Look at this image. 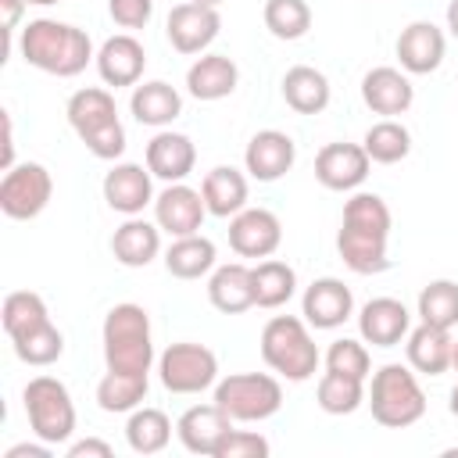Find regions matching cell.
Wrapping results in <instances>:
<instances>
[{"mask_svg":"<svg viewBox=\"0 0 458 458\" xmlns=\"http://www.w3.org/2000/svg\"><path fill=\"white\" fill-rule=\"evenodd\" d=\"M111 444L107 440H97V437H86V440H75L68 444V458H111Z\"/></svg>","mask_w":458,"mask_h":458,"instance_id":"cell-44","label":"cell"},{"mask_svg":"<svg viewBox=\"0 0 458 458\" xmlns=\"http://www.w3.org/2000/svg\"><path fill=\"white\" fill-rule=\"evenodd\" d=\"M297 161V143L279 132V129H261L250 136L247 150H243V168L250 172V179L258 182H276L283 179Z\"/></svg>","mask_w":458,"mask_h":458,"instance_id":"cell-16","label":"cell"},{"mask_svg":"<svg viewBox=\"0 0 458 458\" xmlns=\"http://www.w3.org/2000/svg\"><path fill=\"white\" fill-rule=\"evenodd\" d=\"M301 315L311 329H336L354 315V293L351 286H344V279L322 276L304 290Z\"/></svg>","mask_w":458,"mask_h":458,"instance_id":"cell-15","label":"cell"},{"mask_svg":"<svg viewBox=\"0 0 458 458\" xmlns=\"http://www.w3.org/2000/svg\"><path fill=\"white\" fill-rule=\"evenodd\" d=\"M54 197V179L39 161H21L0 179V211L14 222L36 218Z\"/></svg>","mask_w":458,"mask_h":458,"instance_id":"cell-10","label":"cell"},{"mask_svg":"<svg viewBox=\"0 0 458 458\" xmlns=\"http://www.w3.org/2000/svg\"><path fill=\"white\" fill-rule=\"evenodd\" d=\"M447 408H451V415L458 419V383L451 386V394H447Z\"/></svg>","mask_w":458,"mask_h":458,"instance_id":"cell-49","label":"cell"},{"mask_svg":"<svg viewBox=\"0 0 458 458\" xmlns=\"http://www.w3.org/2000/svg\"><path fill=\"white\" fill-rule=\"evenodd\" d=\"M315 401L326 415H351L365 404V379H354V376H340V372H329L318 379V390H315Z\"/></svg>","mask_w":458,"mask_h":458,"instance_id":"cell-37","label":"cell"},{"mask_svg":"<svg viewBox=\"0 0 458 458\" xmlns=\"http://www.w3.org/2000/svg\"><path fill=\"white\" fill-rule=\"evenodd\" d=\"M254 276V308H283L293 293H297V272L286 261L265 258L250 268Z\"/></svg>","mask_w":458,"mask_h":458,"instance_id":"cell-32","label":"cell"},{"mask_svg":"<svg viewBox=\"0 0 458 458\" xmlns=\"http://www.w3.org/2000/svg\"><path fill=\"white\" fill-rule=\"evenodd\" d=\"M143 68H147V50H143V43H140L136 36H129V32L104 39L100 50H97V72H100V79H104L107 86H114V89H118V86H136L140 75H143Z\"/></svg>","mask_w":458,"mask_h":458,"instance_id":"cell-22","label":"cell"},{"mask_svg":"<svg viewBox=\"0 0 458 458\" xmlns=\"http://www.w3.org/2000/svg\"><path fill=\"white\" fill-rule=\"evenodd\" d=\"M329 79L311 68V64H293L286 75H283V100L286 107H293L297 114H318L329 107Z\"/></svg>","mask_w":458,"mask_h":458,"instance_id":"cell-30","label":"cell"},{"mask_svg":"<svg viewBox=\"0 0 458 458\" xmlns=\"http://www.w3.org/2000/svg\"><path fill=\"white\" fill-rule=\"evenodd\" d=\"M25 7H29L25 0H0V11H4V36H7V39L14 36V29H18Z\"/></svg>","mask_w":458,"mask_h":458,"instance_id":"cell-45","label":"cell"},{"mask_svg":"<svg viewBox=\"0 0 458 458\" xmlns=\"http://www.w3.org/2000/svg\"><path fill=\"white\" fill-rule=\"evenodd\" d=\"M358 333L372 347H397L411 333V311L397 297H372L358 311Z\"/></svg>","mask_w":458,"mask_h":458,"instance_id":"cell-17","label":"cell"},{"mask_svg":"<svg viewBox=\"0 0 458 458\" xmlns=\"http://www.w3.org/2000/svg\"><path fill=\"white\" fill-rule=\"evenodd\" d=\"M197 165V147L190 136L182 132H172V129H161L150 143H147V168L154 179H165V182H182Z\"/></svg>","mask_w":458,"mask_h":458,"instance_id":"cell-23","label":"cell"},{"mask_svg":"<svg viewBox=\"0 0 458 458\" xmlns=\"http://www.w3.org/2000/svg\"><path fill=\"white\" fill-rule=\"evenodd\" d=\"M125 440L136 454H157L172 440V419L161 408H132L125 422Z\"/></svg>","mask_w":458,"mask_h":458,"instance_id":"cell-33","label":"cell"},{"mask_svg":"<svg viewBox=\"0 0 458 458\" xmlns=\"http://www.w3.org/2000/svg\"><path fill=\"white\" fill-rule=\"evenodd\" d=\"M25 401V415H29V429L36 440L57 447L64 440H72L75 433V404L72 394L61 379L54 376H32L21 390Z\"/></svg>","mask_w":458,"mask_h":458,"instance_id":"cell-7","label":"cell"},{"mask_svg":"<svg viewBox=\"0 0 458 458\" xmlns=\"http://www.w3.org/2000/svg\"><path fill=\"white\" fill-rule=\"evenodd\" d=\"M369 165L372 161H369L361 143H326L315 154V179L326 190L347 193V190H358L369 179Z\"/></svg>","mask_w":458,"mask_h":458,"instance_id":"cell-14","label":"cell"},{"mask_svg":"<svg viewBox=\"0 0 458 458\" xmlns=\"http://www.w3.org/2000/svg\"><path fill=\"white\" fill-rule=\"evenodd\" d=\"M283 243V225L268 208H243L229 218V247L240 258H272Z\"/></svg>","mask_w":458,"mask_h":458,"instance_id":"cell-13","label":"cell"},{"mask_svg":"<svg viewBox=\"0 0 458 458\" xmlns=\"http://www.w3.org/2000/svg\"><path fill=\"white\" fill-rule=\"evenodd\" d=\"M200 197L208 204V215L215 218H233L236 211L247 208V175L233 165H218L204 175Z\"/></svg>","mask_w":458,"mask_h":458,"instance_id":"cell-29","label":"cell"},{"mask_svg":"<svg viewBox=\"0 0 458 458\" xmlns=\"http://www.w3.org/2000/svg\"><path fill=\"white\" fill-rule=\"evenodd\" d=\"M233 429V419L211 401V404H193V408H186L182 415H179V422H175V433H179V440H182V447L190 451V454H208V458H215V447L222 444V437Z\"/></svg>","mask_w":458,"mask_h":458,"instance_id":"cell-21","label":"cell"},{"mask_svg":"<svg viewBox=\"0 0 458 458\" xmlns=\"http://www.w3.org/2000/svg\"><path fill=\"white\" fill-rule=\"evenodd\" d=\"M447 29H451V36L458 39V0L447 4Z\"/></svg>","mask_w":458,"mask_h":458,"instance_id":"cell-48","label":"cell"},{"mask_svg":"<svg viewBox=\"0 0 458 458\" xmlns=\"http://www.w3.org/2000/svg\"><path fill=\"white\" fill-rule=\"evenodd\" d=\"M451 351H454L451 329H440V326H429V322H419L404 336L408 365L422 376H444L451 369Z\"/></svg>","mask_w":458,"mask_h":458,"instance_id":"cell-24","label":"cell"},{"mask_svg":"<svg viewBox=\"0 0 458 458\" xmlns=\"http://www.w3.org/2000/svg\"><path fill=\"white\" fill-rule=\"evenodd\" d=\"M111 254L125 268H143L161 254V225L147 222L140 215L125 218L111 236Z\"/></svg>","mask_w":458,"mask_h":458,"instance_id":"cell-25","label":"cell"},{"mask_svg":"<svg viewBox=\"0 0 458 458\" xmlns=\"http://www.w3.org/2000/svg\"><path fill=\"white\" fill-rule=\"evenodd\" d=\"M208 301L222 315H240V311L254 308V276H250V268L240 265V261L218 265L208 279Z\"/></svg>","mask_w":458,"mask_h":458,"instance_id":"cell-28","label":"cell"},{"mask_svg":"<svg viewBox=\"0 0 458 458\" xmlns=\"http://www.w3.org/2000/svg\"><path fill=\"white\" fill-rule=\"evenodd\" d=\"M261 358L265 365L290 379V383H304L315 376L322 354L308 333V322L297 315H272L261 329Z\"/></svg>","mask_w":458,"mask_h":458,"instance_id":"cell-5","label":"cell"},{"mask_svg":"<svg viewBox=\"0 0 458 458\" xmlns=\"http://www.w3.org/2000/svg\"><path fill=\"white\" fill-rule=\"evenodd\" d=\"M236 82H240V68L225 54H200L186 68V89L197 100H222L236 89Z\"/></svg>","mask_w":458,"mask_h":458,"instance_id":"cell-27","label":"cell"},{"mask_svg":"<svg viewBox=\"0 0 458 458\" xmlns=\"http://www.w3.org/2000/svg\"><path fill=\"white\" fill-rule=\"evenodd\" d=\"M11 344H14V354L32 369H47L64 354V336H61V329L54 322H47V326H39L29 336H18Z\"/></svg>","mask_w":458,"mask_h":458,"instance_id":"cell-40","label":"cell"},{"mask_svg":"<svg viewBox=\"0 0 458 458\" xmlns=\"http://www.w3.org/2000/svg\"><path fill=\"white\" fill-rule=\"evenodd\" d=\"M326 369H329V372H340V376L369 379L372 358H369V351H365L361 340L344 336V340H333V344H329V351H326Z\"/></svg>","mask_w":458,"mask_h":458,"instance_id":"cell-41","label":"cell"},{"mask_svg":"<svg viewBox=\"0 0 458 458\" xmlns=\"http://www.w3.org/2000/svg\"><path fill=\"white\" fill-rule=\"evenodd\" d=\"M215 404L233 422H265L283 408V386L265 372H233L215 383Z\"/></svg>","mask_w":458,"mask_h":458,"instance_id":"cell-8","label":"cell"},{"mask_svg":"<svg viewBox=\"0 0 458 458\" xmlns=\"http://www.w3.org/2000/svg\"><path fill=\"white\" fill-rule=\"evenodd\" d=\"M68 125L75 129V136L86 143V150L100 161H114L122 157L125 150V129L118 122V107H114V97L100 86H86V89H75L68 97Z\"/></svg>","mask_w":458,"mask_h":458,"instance_id":"cell-4","label":"cell"},{"mask_svg":"<svg viewBox=\"0 0 458 458\" xmlns=\"http://www.w3.org/2000/svg\"><path fill=\"white\" fill-rule=\"evenodd\" d=\"M390 208L379 193H354L344 204V222L336 233V250L344 265L358 276H379L390 268Z\"/></svg>","mask_w":458,"mask_h":458,"instance_id":"cell-1","label":"cell"},{"mask_svg":"<svg viewBox=\"0 0 458 458\" xmlns=\"http://www.w3.org/2000/svg\"><path fill=\"white\" fill-rule=\"evenodd\" d=\"M107 14L122 29H143L154 14V0H107Z\"/></svg>","mask_w":458,"mask_h":458,"instance_id":"cell-43","label":"cell"},{"mask_svg":"<svg viewBox=\"0 0 458 458\" xmlns=\"http://www.w3.org/2000/svg\"><path fill=\"white\" fill-rule=\"evenodd\" d=\"M265 29L276 39H301L311 29V7L308 0H265Z\"/></svg>","mask_w":458,"mask_h":458,"instance_id":"cell-39","label":"cell"},{"mask_svg":"<svg viewBox=\"0 0 458 458\" xmlns=\"http://www.w3.org/2000/svg\"><path fill=\"white\" fill-rule=\"evenodd\" d=\"M361 100L369 111L376 114H404L415 100V86L411 79L401 72V68H390V64H379V68H369L365 79H361Z\"/></svg>","mask_w":458,"mask_h":458,"instance_id":"cell-19","label":"cell"},{"mask_svg":"<svg viewBox=\"0 0 458 458\" xmlns=\"http://www.w3.org/2000/svg\"><path fill=\"white\" fill-rule=\"evenodd\" d=\"M444 50H447V39L433 21H411L397 36V61L408 75L437 72L444 61Z\"/></svg>","mask_w":458,"mask_h":458,"instance_id":"cell-20","label":"cell"},{"mask_svg":"<svg viewBox=\"0 0 458 458\" xmlns=\"http://www.w3.org/2000/svg\"><path fill=\"white\" fill-rule=\"evenodd\" d=\"M222 29V18H218V7H204V4H175L168 11V21H165V32H168V43L179 50V54H200L215 43Z\"/></svg>","mask_w":458,"mask_h":458,"instance_id":"cell-12","label":"cell"},{"mask_svg":"<svg viewBox=\"0 0 458 458\" xmlns=\"http://www.w3.org/2000/svg\"><path fill=\"white\" fill-rule=\"evenodd\" d=\"M18 50L25 64L57 79H72L86 72L89 61H97L93 39L86 36V29H75L57 18H32L18 36Z\"/></svg>","mask_w":458,"mask_h":458,"instance_id":"cell-2","label":"cell"},{"mask_svg":"<svg viewBox=\"0 0 458 458\" xmlns=\"http://www.w3.org/2000/svg\"><path fill=\"white\" fill-rule=\"evenodd\" d=\"M129 111L140 125H154L165 129L182 114V97L175 86H168L165 79H150V82H136L132 97H129Z\"/></svg>","mask_w":458,"mask_h":458,"instance_id":"cell-26","label":"cell"},{"mask_svg":"<svg viewBox=\"0 0 458 458\" xmlns=\"http://www.w3.org/2000/svg\"><path fill=\"white\" fill-rule=\"evenodd\" d=\"M208 215V204L200 197V190L186 186V182H168L157 197H154V222L161 225V233L175 236H193L200 233Z\"/></svg>","mask_w":458,"mask_h":458,"instance_id":"cell-11","label":"cell"},{"mask_svg":"<svg viewBox=\"0 0 458 458\" xmlns=\"http://www.w3.org/2000/svg\"><path fill=\"white\" fill-rule=\"evenodd\" d=\"M0 322H4V333L11 340L18 336H29L32 329L47 326L50 322V311H47V301L32 290H14L4 297V308H0Z\"/></svg>","mask_w":458,"mask_h":458,"instance_id":"cell-34","label":"cell"},{"mask_svg":"<svg viewBox=\"0 0 458 458\" xmlns=\"http://www.w3.org/2000/svg\"><path fill=\"white\" fill-rule=\"evenodd\" d=\"M215 258L218 254H215V243L208 236H200V233L175 236L172 247L165 250V268L175 279H200V276L215 272Z\"/></svg>","mask_w":458,"mask_h":458,"instance_id":"cell-31","label":"cell"},{"mask_svg":"<svg viewBox=\"0 0 458 458\" xmlns=\"http://www.w3.org/2000/svg\"><path fill=\"white\" fill-rule=\"evenodd\" d=\"M104 365L114 376H140L150 379L154 365V340H150V315L147 308L125 301L104 315Z\"/></svg>","mask_w":458,"mask_h":458,"instance_id":"cell-3","label":"cell"},{"mask_svg":"<svg viewBox=\"0 0 458 458\" xmlns=\"http://www.w3.org/2000/svg\"><path fill=\"white\" fill-rule=\"evenodd\" d=\"M451 369L458 372V340H454V351H451Z\"/></svg>","mask_w":458,"mask_h":458,"instance_id":"cell-50","label":"cell"},{"mask_svg":"<svg viewBox=\"0 0 458 458\" xmlns=\"http://www.w3.org/2000/svg\"><path fill=\"white\" fill-rule=\"evenodd\" d=\"M268 440L254 429H229L222 437V444L215 447V458H268Z\"/></svg>","mask_w":458,"mask_h":458,"instance_id":"cell-42","label":"cell"},{"mask_svg":"<svg viewBox=\"0 0 458 458\" xmlns=\"http://www.w3.org/2000/svg\"><path fill=\"white\" fill-rule=\"evenodd\" d=\"M369 408H372V419L386 429H404V426H415L422 415H426V394L415 379V369L411 365H383L372 372V386H369Z\"/></svg>","mask_w":458,"mask_h":458,"instance_id":"cell-6","label":"cell"},{"mask_svg":"<svg viewBox=\"0 0 458 458\" xmlns=\"http://www.w3.org/2000/svg\"><path fill=\"white\" fill-rule=\"evenodd\" d=\"M157 376L168 394H200L218 383V358L204 344H168L157 358Z\"/></svg>","mask_w":458,"mask_h":458,"instance_id":"cell-9","label":"cell"},{"mask_svg":"<svg viewBox=\"0 0 458 458\" xmlns=\"http://www.w3.org/2000/svg\"><path fill=\"white\" fill-rule=\"evenodd\" d=\"M25 4H36V7H50V4H57V0H25Z\"/></svg>","mask_w":458,"mask_h":458,"instance_id":"cell-51","label":"cell"},{"mask_svg":"<svg viewBox=\"0 0 458 458\" xmlns=\"http://www.w3.org/2000/svg\"><path fill=\"white\" fill-rule=\"evenodd\" d=\"M419 322L440 326V329H454L458 326V283L454 279H433L419 290V304H415Z\"/></svg>","mask_w":458,"mask_h":458,"instance_id":"cell-35","label":"cell"},{"mask_svg":"<svg viewBox=\"0 0 458 458\" xmlns=\"http://www.w3.org/2000/svg\"><path fill=\"white\" fill-rule=\"evenodd\" d=\"M150 179H154V175H150V168H143V165H132V161L114 165V168L104 175V186H100L107 208L118 211V215H125V218L140 215L147 204H154V182H150Z\"/></svg>","mask_w":458,"mask_h":458,"instance_id":"cell-18","label":"cell"},{"mask_svg":"<svg viewBox=\"0 0 458 458\" xmlns=\"http://www.w3.org/2000/svg\"><path fill=\"white\" fill-rule=\"evenodd\" d=\"M4 458H50V444H14V447H7V454Z\"/></svg>","mask_w":458,"mask_h":458,"instance_id":"cell-46","label":"cell"},{"mask_svg":"<svg viewBox=\"0 0 458 458\" xmlns=\"http://www.w3.org/2000/svg\"><path fill=\"white\" fill-rule=\"evenodd\" d=\"M361 147H365L369 161H376V165H397V161H404L408 150H411V132H408L401 122L383 118V122L369 125Z\"/></svg>","mask_w":458,"mask_h":458,"instance_id":"cell-36","label":"cell"},{"mask_svg":"<svg viewBox=\"0 0 458 458\" xmlns=\"http://www.w3.org/2000/svg\"><path fill=\"white\" fill-rule=\"evenodd\" d=\"M147 386H150V379L104 372V379L97 383V404H100V411H111V415L132 411V408H140V404H143Z\"/></svg>","mask_w":458,"mask_h":458,"instance_id":"cell-38","label":"cell"},{"mask_svg":"<svg viewBox=\"0 0 458 458\" xmlns=\"http://www.w3.org/2000/svg\"><path fill=\"white\" fill-rule=\"evenodd\" d=\"M193 4H204V7H218L222 0H193Z\"/></svg>","mask_w":458,"mask_h":458,"instance_id":"cell-52","label":"cell"},{"mask_svg":"<svg viewBox=\"0 0 458 458\" xmlns=\"http://www.w3.org/2000/svg\"><path fill=\"white\" fill-rule=\"evenodd\" d=\"M4 172L14 168V125H11V114L4 111Z\"/></svg>","mask_w":458,"mask_h":458,"instance_id":"cell-47","label":"cell"}]
</instances>
